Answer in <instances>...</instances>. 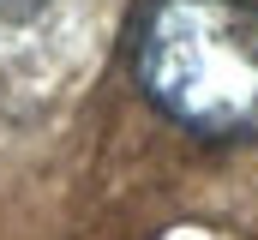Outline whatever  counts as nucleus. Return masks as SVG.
Segmentation results:
<instances>
[{
  "mask_svg": "<svg viewBox=\"0 0 258 240\" xmlns=\"http://www.w3.org/2000/svg\"><path fill=\"white\" fill-rule=\"evenodd\" d=\"M144 96L198 138H258V6L150 0L132 36Z\"/></svg>",
  "mask_w": 258,
  "mask_h": 240,
  "instance_id": "nucleus-1",
  "label": "nucleus"
},
{
  "mask_svg": "<svg viewBox=\"0 0 258 240\" xmlns=\"http://www.w3.org/2000/svg\"><path fill=\"white\" fill-rule=\"evenodd\" d=\"M48 0H0V18H36Z\"/></svg>",
  "mask_w": 258,
  "mask_h": 240,
  "instance_id": "nucleus-2",
  "label": "nucleus"
}]
</instances>
